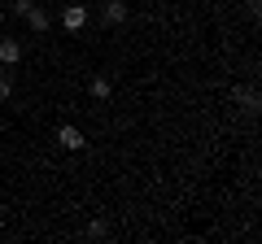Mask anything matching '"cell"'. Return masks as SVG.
Instances as JSON below:
<instances>
[{"label": "cell", "instance_id": "obj_1", "mask_svg": "<svg viewBox=\"0 0 262 244\" xmlns=\"http://www.w3.org/2000/svg\"><path fill=\"white\" fill-rule=\"evenodd\" d=\"M57 144H61V149H70V153H79L83 149V131H79V127H70V122H61V127H57Z\"/></svg>", "mask_w": 262, "mask_h": 244}, {"label": "cell", "instance_id": "obj_2", "mask_svg": "<svg viewBox=\"0 0 262 244\" xmlns=\"http://www.w3.org/2000/svg\"><path fill=\"white\" fill-rule=\"evenodd\" d=\"M83 22H88V9H83V5H66V13H61V27H66V31H79Z\"/></svg>", "mask_w": 262, "mask_h": 244}, {"label": "cell", "instance_id": "obj_3", "mask_svg": "<svg viewBox=\"0 0 262 244\" xmlns=\"http://www.w3.org/2000/svg\"><path fill=\"white\" fill-rule=\"evenodd\" d=\"M22 18H27V22H31V31H35V35H44V31H48V27H53V18H48V13H44V9H39V5H31V9H27V13H22Z\"/></svg>", "mask_w": 262, "mask_h": 244}, {"label": "cell", "instance_id": "obj_4", "mask_svg": "<svg viewBox=\"0 0 262 244\" xmlns=\"http://www.w3.org/2000/svg\"><path fill=\"white\" fill-rule=\"evenodd\" d=\"M0 61H5V66H18L22 61V44L18 39H0Z\"/></svg>", "mask_w": 262, "mask_h": 244}, {"label": "cell", "instance_id": "obj_5", "mask_svg": "<svg viewBox=\"0 0 262 244\" xmlns=\"http://www.w3.org/2000/svg\"><path fill=\"white\" fill-rule=\"evenodd\" d=\"M88 92H92V101H110V92H114V83L105 75H96L92 83H88Z\"/></svg>", "mask_w": 262, "mask_h": 244}, {"label": "cell", "instance_id": "obj_6", "mask_svg": "<svg viewBox=\"0 0 262 244\" xmlns=\"http://www.w3.org/2000/svg\"><path fill=\"white\" fill-rule=\"evenodd\" d=\"M105 22H114V27L127 22V5H122V0H105Z\"/></svg>", "mask_w": 262, "mask_h": 244}, {"label": "cell", "instance_id": "obj_7", "mask_svg": "<svg viewBox=\"0 0 262 244\" xmlns=\"http://www.w3.org/2000/svg\"><path fill=\"white\" fill-rule=\"evenodd\" d=\"M232 101H236V105H245L249 113L258 109V92H253V87H236V92H232Z\"/></svg>", "mask_w": 262, "mask_h": 244}, {"label": "cell", "instance_id": "obj_8", "mask_svg": "<svg viewBox=\"0 0 262 244\" xmlns=\"http://www.w3.org/2000/svg\"><path fill=\"white\" fill-rule=\"evenodd\" d=\"M88 235H92V240H105V235H110V227H105V223H92V227H88Z\"/></svg>", "mask_w": 262, "mask_h": 244}, {"label": "cell", "instance_id": "obj_9", "mask_svg": "<svg viewBox=\"0 0 262 244\" xmlns=\"http://www.w3.org/2000/svg\"><path fill=\"white\" fill-rule=\"evenodd\" d=\"M9 96H13V83H9L5 75H0V101H9Z\"/></svg>", "mask_w": 262, "mask_h": 244}, {"label": "cell", "instance_id": "obj_10", "mask_svg": "<svg viewBox=\"0 0 262 244\" xmlns=\"http://www.w3.org/2000/svg\"><path fill=\"white\" fill-rule=\"evenodd\" d=\"M31 5H35V0H13V13H18V18H22V13H27Z\"/></svg>", "mask_w": 262, "mask_h": 244}]
</instances>
